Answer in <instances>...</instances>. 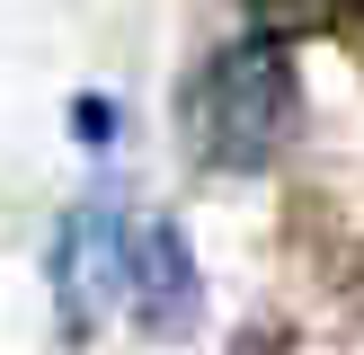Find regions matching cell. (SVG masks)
Returning a JSON list of instances; mask_svg holds the SVG:
<instances>
[{"mask_svg": "<svg viewBox=\"0 0 364 355\" xmlns=\"http://www.w3.org/2000/svg\"><path fill=\"white\" fill-rule=\"evenodd\" d=\"M178 116H187V142H196L205 169H267V160L294 142V124H302L294 53H284L276 36H231V45H213L205 62H196Z\"/></svg>", "mask_w": 364, "mask_h": 355, "instance_id": "6da1fadb", "label": "cell"}, {"mask_svg": "<svg viewBox=\"0 0 364 355\" xmlns=\"http://www.w3.org/2000/svg\"><path fill=\"white\" fill-rule=\"evenodd\" d=\"M71 124H80L89 142H116V106H98V98H80V106H71Z\"/></svg>", "mask_w": 364, "mask_h": 355, "instance_id": "5b68a950", "label": "cell"}, {"mask_svg": "<svg viewBox=\"0 0 364 355\" xmlns=\"http://www.w3.org/2000/svg\"><path fill=\"white\" fill-rule=\"evenodd\" d=\"M45 275H53L63 337H98V320L134 293V222H124L116 195H80V204L53 222Z\"/></svg>", "mask_w": 364, "mask_h": 355, "instance_id": "7a4b0ae2", "label": "cell"}, {"mask_svg": "<svg viewBox=\"0 0 364 355\" xmlns=\"http://www.w3.org/2000/svg\"><path fill=\"white\" fill-rule=\"evenodd\" d=\"M124 302H134L142 337H187L205 320V275H196V248H187V231L169 213L134 222V293Z\"/></svg>", "mask_w": 364, "mask_h": 355, "instance_id": "3957f363", "label": "cell"}, {"mask_svg": "<svg viewBox=\"0 0 364 355\" xmlns=\"http://www.w3.org/2000/svg\"><path fill=\"white\" fill-rule=\"evenodd\" d=\"M364 0H249V36H311V27H338V18H355Z\"/></svg>", "mask_w": 364, "mask_h": 355, "instance_id": "277c9868", "label": "cell"}]
</instances>
